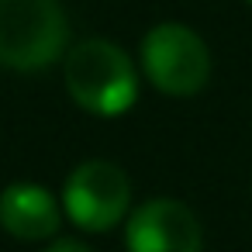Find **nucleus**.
Returning a JSON list of instances; mask_svg holds the SVG:
<instances>
[{"label":"nucleus","mask_w":252,"mask_h":252,"mask_svg":"<svg viewBox=\"0 0 252 252\" xmlns=\"http://www.w3.org/2000/svg\"><path fill=\"white\" fill-rule=\"evenodd\" d=\"M66 90L87 114L118 118L138 100V73L128 52L107 38H83L63 56Z\"/></svg>","instance_id":"1"},{"label":"nucleus","mask_w":252,"mask_h":252,"mask_svg":"<svg viewBox=\"0 0 252 252\" xmlns=\"http://www.w3.org/2000/svg\"><path fill=\"white\" fill-rule=\"evenodd\" d=\"M69 49V21L59 0H0V66L42 73Z\"/></svg>","instance_id":"2"},{"label":"nucleus","mask_w":252,"mask_h":252,"mask_svg":"<svg viewBox=\"0 0 252 252\" xmlns=\"http://www.w3.org/2000/svg\"><path fill=\"white\" fill-rule=\"evenodd\" d=\"M138 63L149 83L166 97H193L211 80V49L207 42L180 21H162L145 32Z\"/></svg>","instance_id":"3"},{"label":"nucleus","mask_w":252,"mask_h":252,"mask_svg":"<svg viewBox=\"0 0 252 252\" xmlns=\"http://www.w3.org/2000/svg\"><path fill=\"white\" fill-rule=\"evenodd\" d=\"M131 211V180L118 162L87 159L63 187V214L83 231H111Z\"/></svg>","instance_id":"4"},{"label":"nucleus","mask_w":252,"mask_h":252,"mask_svg":"<svg viewBox=\"0 0 252 252\" xmlns=\"http://www.w3.org/2000/svg\"><path fill=\"white\" fill-rule=\"evenodd\" d=\"M128 252H200L204 228L197 214L176 197H152L125 218Z\"/></svg>","instance_id":"5"},{"label":"nucleus","mask_w":252,"mask_h":252,"mask_svg":"<svg viewBox=\"0 0 252 252\" xmlns=\"http://www.w3.org/2000/svg\"><path fill=\"white\" fill-rule=\"evenodd\" d=\"M59 224H63V200H56L52 190L28 180L4 187V193H0V228L11 238L42 242V238H52Z\"/></svg>","instance_id":"6"},{"label":"nucleus","mask_w":252,"mask_h":252,"mask_svg":"<svg viewBox=\"0 0 252 252\" xmlns=\"http://www.w3.org/2000/svg\"><path fill=\"white\" fill-rule=\"evenodd\" d=\"M45 252H94L87 242H76V238H56Z\"/></svg>","instance_id":"7"},{"label":"nucleus","mask_w":252,"mask_h":252,"mask_svg":"<svg viewBox=\"0 0 252 252\" xmlns=\"http://www.w3.org/2000/svg\"><path fill=\"white\" fill-rule=\"evenodd\" d=\"M249 4H252V0H249Z\"/></svg>","instance_id":"8"}]
</instances>
